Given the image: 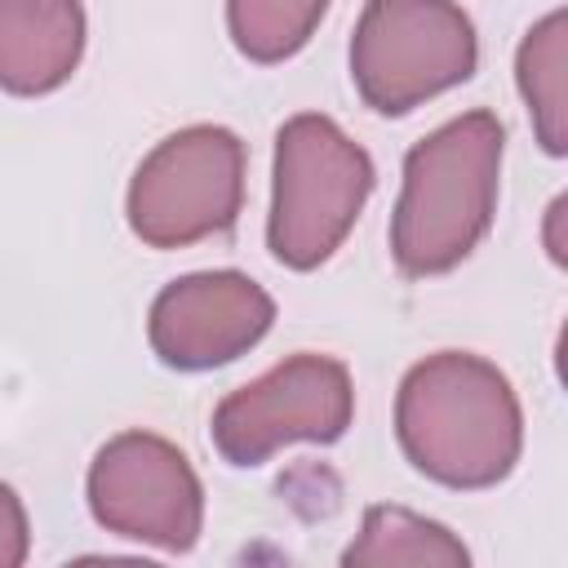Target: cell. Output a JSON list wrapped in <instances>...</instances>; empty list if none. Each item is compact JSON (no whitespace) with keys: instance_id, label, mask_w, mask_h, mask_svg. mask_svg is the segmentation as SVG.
Instances as JSON below:
<instances>
[{"instance_id":"obj_1","label":"cell","mask_w":568,"mask_h":568,"mask_svg":"<svg viewBox=\"0 0 568 568\" xmlns=\"http://www.w3.org/2000/svg\"><path fill=\"white\" fill-rule=\"evenodd\" d=\"M395 439L426 479L444 488H493L519 462L524 408L497 364L470 351H439L404 373Z\"/></svg>"},{"instance_id":"obj_2","label":"cell","mask_w":568,"mask_h":568,"mask_svg":"<svg viewBox=\"0 0 568 568\" xmlns=\"http://www.w3.org/2000/svg\"><path fill=\"white\" fill-rule=\"evenodd\" d=\"M501 151L506 133L493 111H466L408 146L390 213V257L404 275H444L488 235Z\"/></svg>"},{"instance_id":"obj_3","label":"cell","mask_w":568,"mask_h":568,"mask_svg":"<svg viewBox=\"0 0 568 568\" xmlns=\"http://www.w3.org/2000/svg\"><path fill=\"white\" fill-rule=\"evenodd\" d=\"M373 160L328 115L302 111L275 133V191L266 244L280 266L315 271L351 235L373 195Z\"/></svg>"},{"instance_id":"obj_4","label":"cell","mask_w":568,"mask_h":568,"mask_svg":"<svg viewBox=\"0 0 568 568\" xmlns=\"http://www.w3.org/2000/svg\"><path fill=\"white\" fill-rule=\"evenodd\" d=\"M475 62L479 36L457 0H364L351 36V80L377 115H408L466 84Z\"/></svg>"},{"instance_id":"obj_5","label":"cell","mask_w":568,"mask_h":568,"mask_svg":"<svg viewBox=\"0 0 568 568\" xmlns=\"http://www.w3.org/2000/svg\"><path fill=\"white\" fill-rule=\"evenodd\" d=\"M244 142L222 124H186L151 146L129 182V226L146 248H186L235 226Z\"/></svg>"},{"instance_id":"obj_6","label":"cell","mask_w":568,"mask_h":568,"mask_svg":"<svg viewBox=\"0 0 568 568\" xmlns=\"http://www.w3.org/2000/svg\"><path fill=\"white\" fill-rule=\"evenodd\" d=\"M355 417L351 368L333 355H288L213 408V448L231 466H262L284 444H333Z\"/></svg>"},{"instance_id":"obj_7","label":"cell","mask_w":568,"mask_h":568,"mask_svg":"<svg viewBox=\"0 0 568 568\" xmlns=\"http://www.w3.org/2000/svg\"><path fill=\"white\" fill-rule=\"evenodd\" d=\"M93 519L129 541L191 550L204 528V488L178 444L151 430H120L89 466Z\"/></svg>"},{"instance_id":"obj_8","label":"cell","mask_w":568,"mask_h":568,"mask_svg":"<svg viewBox=\"0 0 568 568\" xmlns=\"http://www.w3.org/2000/svg\"><path fill=\"white\" fill-rule=\"evenodd\" d=\"M275 324V297L244 271H195L164 284L151 302L146 337L178 373L222 368L248 355Z\"/></svg>"},{"instance_id":"obj_9","label":"cell","mask_w":568,"mask_h":568,"mask_svg":"<svg viewBox=\"0 0 568 568\" xmlns=\"http://www.w3.org/2000/svg\"><path fill=\"white\" fill-rule=\"evenodd\" d=\"M84 53L80 0H0V89L40 98L71 80Z\"/></svg>"},{"instance_id":"obj_10","label":"cell","mask_w":568,"mask_h":568,"mask_svg":"<svg viewBox=\"0 0 568 568\" xmlns=\"http://www.w3.org/2000/svg\"><path fill=\"white\" fill-rule=\"evenodd\" d=\"M346 568H462L470 550L435 519H422L404 506H368L359 537L342 555Z\"/></svg>"},{"instance_id":"obj_11","label":"cell","mask_w":568,"mask_h":568,"mask_svg":"<svg viewBox=\"0 0 568 568\" xmlns=\"http://www.w3.org/2000/svg\"><path fill=\"white\" fill-rule=\"evenodd\" d=\"M564 44H568V18L564 9L546 13L519 44L515 58V80L519 93L528 102L537 142L546 155H564L568 151V133H564Z\"/></svg>"},{"instance_id":"obj_12","label":"cell","mask_w":568,"mask_h":568,"mask_svg":"<svg viewBox=\"0 0 568 568\" xmlns=\"http://www.w3.org/2000/svg\"><path fill=\"white\" fill-rule=\"evenodd\" d=\"M328 0H226V31L248 62H284L315 36Z\"/></svg>"},{"instance_id":"obj_13","label":"cell","mask_w":568,"mask_h":568,"mask_svg":"<svg viewBox=\"0 0 568 568\" xmlns=\"http://www.w3.org/2000/svg\"><path fill=\"white\" fill-rule=\"evenodd\" d=\"M27 550H31V524H27V510H22L18 493L0 479V568H18V564H27Z\"/></svg>"}]
</instances>
